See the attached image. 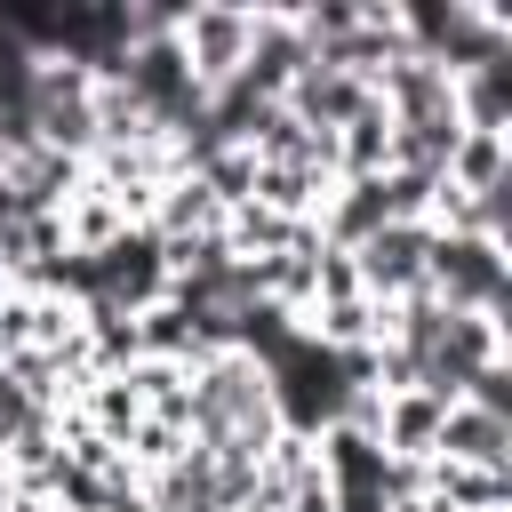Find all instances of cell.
<instances>
[{
    "mask_svg": "<svg viewBox=\"0 0 512 512\" xmlns=\"http://www.w3.org/2000/svg\"><path fill=\"white\" fill-rule=\"evenodd\" d=\"M248 40H256V8H176V48L200 88H224L248 64Z\"/></svg>",
    "mask_w": 512,
    "mask_h": 512,
    "instance_id": "cell-2",
    "label": "cell"
},
{
    "mask_svg": "<svg viewBox=\"0 0 512 512\" xmlns=\"http://www.w3.org/2000/svg\"><path fill=\"white\" fill-rule=\"evenodd\" d=\"M424 248H432V224H384V232H368L344 264H352L360 296L400 304V296H416V288H424Z\"/></svg>",
    "mask_w": 512,
    "mask_h": 512,
    "instance_id": "cell-3",
    "label": "cell"
},
{
    "mask_svg": "<svg viewBox=\"0 0 512 512\" xmlns=\"http://www.w3.org/2000/svg\"><path fill=\"white\" fill-rule=\"evenodd\" d=\"M424 296H440L448 312H504V240L480 232H440L424 248Z\"/></svg>",
    "mask_w": 512,
    "mask_h": 512,
    "instance_id": "cell-1",
    "label": "cell"
},
{
    "mask_svg": "<svg viewBox=\"0 0 512 512\" xmlns=\"http://www.w3.org/2000/svg\"><path fill=\"white\" fill-rule=\"evenodd\" d=\"M0 296H8V272H0Z\"/></svg>",
    "mask_w": 512,
    "mask_h": 512,
    "instance_id": "cell-4",
    "label": "cell"
}]
</instances>
